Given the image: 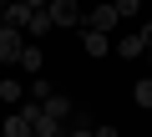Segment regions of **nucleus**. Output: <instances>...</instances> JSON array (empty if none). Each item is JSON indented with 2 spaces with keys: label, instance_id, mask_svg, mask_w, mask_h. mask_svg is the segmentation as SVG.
Wrapping results in <instances>:
<instances>
[{
  "label": "nucleus",
  "instance_id": "0eeeda50",
  "mask_svg": "<svg viewBox=\"0 0 152 137\" xmlns=\"http://www.w3.org/2000/svg\"><path fill=\"white\" fill-rule=\"evenodd\" d=\"M142 51H147V41H142V31H137V36H122V41H117V56H122V61H137Z\"/></svg>",
  "mask_w": 152,
  "mask_h": 137
},
{
  "label": "nucleus",
  "instance_id": "f3484780",
  "mask_svg": "<svg viewBox=\"0 0 152 137\" xmlns=\"http://www.w3.org/2000/svg\"><path fill=\"white\" fill-rule=\"evenodd\" d=\"M0 31H5V0H0Z\"/></svg>",
  "mask_w": 152,
  "mask_h": 137
},
{
  "label": "nucleus",
  "instance_id": "a211bd4d",
  "mask_svg": "<svg viewBox=\"0 0 152 137\" xmlns=\"http://www.w3.org/2000/svg\"><path fill=\"white\" fill-rule=\"evenodd\" d=\"M31 5H36V10H46V0H31Z\"/></svg>",
  "mask_w": 152,
  "mask_h": 137
},
{
  "label": "nucleus",
  "instance_id": "ddd939ff",
  "mask_svg": "<svg viewBox=\"0 0 152 137\" xmlns=\"http://www.w3.org/2000/svg\"><path fill=\"white\" fill-rule=\"evenodd\" d=\"M112 5H117V15H137V10H142V0H112Z\"/></svg>",
  "mask_w": 152,
  "mask_h": 137
},
{
  "label": "nucleus",
  "instance_id": "f8f14e48",
  "mask_svg": "<svg viewBox=\"0 0 152 137\" xmlns=\"http://www.w3.org/2000/svg\"><path fill=\"white\" fill-rule=\"evenodd\" d=\"M51 97V81L46 76H31V102H46Z\"/></svg>",
  "mask_w": 152,
  "mask_h": 137
},
{
  "label": "nucleus",
  "instance_id": "6ab92c4d",
  "mask_svg": "<svg viewBox=\"0 0 152 137\" xmlns=\"http://www.w3.org/2000/svg\"><path fill=\"white\" fill-rule=\"evenodd\" d=\"M0 137H5V132H0Z\"/></svg>",
  "mask_w": 152,
  "mask_h": 137
},
{
  "label": "nucleus",
  "instance_id": "1a4fd4ad",
  "mask_svg": "<svg viewBox=\"0 0 152 137\" xmlns=\"http://www.w3.org/2000/svg\"><path fill=\"white\" fill-rule=\"evenodd\" d=\"M20 97H26V86H20L15 76H5V81H0V102H5V107H20Z\"/></svg>",
  "mask_w": 152,
  "mask_h": 137
},
{
  "label": "nucleus",
  "instance_id": "2eb2a0df",
  "mask_svg": "<svg viewBox=\"0 0 152 137\" xmlns=\"http://www.w3.org/2000/svg\"><path fill=\"white\" fill-rule=\"evenodd\" d=\"M91 132H96V137H117V127H91Z\"/></svg>",
  "mask_w": 152,
  "mask_h": 137
},
{
  "label": "nucleus",
  "instance_id": "6e6552de",
  "mask_svg": "<svg viewBox=\"0 0 152 137\" xmlns=\"http://www.w3.org/2000/svg\"><path fill=\"white\" fill-rule=\"evenodd\" d=\"M46 31H51V15H46V10H31V21H26V41H41Z\"/></svg>",
  "mask_w": 152,
  "mask_h": 137
},
{
  "label": "nucleus",
  "instance_id": "7ed1b4c3",
  "mask_svg": "<svg viewBox=\"0 0 152 137\" xmlns=\"http://www.w3.org/2000/svg\"><path fill=\"white\" fill-rule=\"evenodd\" d=\"M117 21H122V15H117L112 0H107V5H96V10L86 15V26H91V31H107V36H112V26H117Z\"/></svg>",
  "mask_w": 152,
  "mask_h": 137
},
{
  "label": "nucleus",
  "instance_id": "39448f33",
  "mask_svg": "<svg viewBox=\"0 0 152 137\" xmlns=\"http://www.w3.org/2000/svg\"><path fill=\"white\" fill-rule=\"evenodd\" d=\"M0 132H5V137H36V127H31V117H26L20 107L5 117V127H0Z\"/></svg>",
  "mask_w": 152,
  "mask_h": 137
},
{
  "label": "nucleus",
  "instance_id": "f257e3e1",
  "mask_svg": "<svg viewBox=\"0 0 152 137\" xmlns=\"http://www.w3.org/2000/svg\"><path fill=\"white\" fill-rule=\"evenodd\" d=\"M46 15H51V26H81L86 15H81V5H76V0H46Z\"/></svg>",
  "mask_w": 152,
  "mask_h": 137
},
{
  "label": "nucleus",
  "instance_id": "423d86ee",
  "mask_svg": "<svg viewBox=\"0 0 152 137\" xmlns=\"http://www.w3.org/2000/svg\"><path fill=\"white\" fill-rule=\"evenodd\" d=\"M41 61H46V51H41L36 41H26V51H20L15 66H20V71H31V76H41Z\"/></svg>",
  "mask_w": 152,
  "mask_h": 137
},
{
  "label": "nucleus",
  "instance_id": "dca6fc26",
  "mask_svg": "<svg viewBox=\"0 0 152 137\" xmlns=\"http://www.w3.org/2000/svg\"><path fill=\"white\" fill-rule=\"evenodd\" d=\"M142 41H147V51H152V21H147V26H142Z\"/></svg>",
  "mask_w": 152,
  "mask_h": 137
},
{
  "label": "nucleus",
  "instance_id": "f03ea898",
  "mask_svg": "<svg viewBox=\"0 0 152 137\" xmlns=\"http://www.w3.org/2000/svg\"><path fill=\"white\" fill-rule=\"evenodd\" d=\"M20 51H26V31L20 26H5V31H0V61H20Z\"/></svg>",
  "mask_w": 152,
  "mask_h": 137
},
{
  "label": "nucleus",
  "instance_id": "9d476101",
  "mask_svg": "<svg viewBox=\"0 0 152 137\" xmlns=\"http://www.w3.org/2000/svg\"><path fill=\"white\" fill-rule=\"evenodd\" d=\"M41 107H46L51 117H61V122H71V102H66V97H56V92H51V97H46Z\"/></svg>",
  "mask_w": 152,
  "mask_h": 137
},
{
  "label": "nucleus",
  "instance_id": "4468645a",
  "mask_svg": "<svg viewBox=\"0 0 152 137\" xmlns=\"http://www.w3.org/2000/svg\"><path fill=\"white\" fill-rule=\"evenodd\" d=\"M66 137H96L91 127H81V122H76V127H66Z\"/></svg>",
  "mask_w": 152,
  "mask_h": 137
},
{
  "label": "nucleus",
  "instance_id": "20e7f679",
  "mask_svg": "<svg viewBox=\"0 0 152 137\" xmlns=\"http://www.w3.org/2000/svg\"><path fill=\"white\" fill-rule=\"evenodd\" d=\"M81 51H86V56H107V51H112V36L86 26V31H81Z\"/></svg>",
  "mask_w": 152,
  "mask_h": 137
},
{
  "label": "nucleus",
  "instance_id": "9b49d317",
  "mask_svg": "<svg viewBox=\"0 0 152 137\" xmlns=\"http://www.w3.org/2000/svg\"><path fill=\"white\" fill-rule=\"evenodd\" d=\"M132 102H137V107H147V112H152V76H147V81H137V86H132Z\"/></svg>",
  "mask_w": 152,
  "mask_h": 137
}]
</instances>
